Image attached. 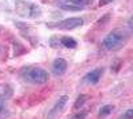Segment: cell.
Segmentation results:
<instances>
[{
    "label": "cell",
    "instance_id": "cell-1",
    "mask_svg": "<svg viewBox=\"0 0 133 119\" xmlns=\"http://www.w3.org/2000/svg\"><path fill=\"white\" fill-rule=\"evenodd\" d=\"M129 40V33L125 29H113L104 37L103 40V46L109 50V52H115L121 48H124L125 44Z\"/></svg>",
    "mask_w": 133,
    "mask_h": 119
},
{
    "label": "cell",
    "instance_id": "cell-2",
    "mask_svg": "<svg viewBox=\"0 0 133 119\" xmlns=\"http://www.w3.org/2000/svg\"><path fill=\"white\" fill-rule=\"evenodd\" d=\"M20 77L23 78L24 82L31 83V85H43L47 83L49 80V74L47 70L37 66H28L21 70Z\"/></svg>",
    "mask_w": 133,
    "mask_h": 119
},
{
    "label": "cell",
    "instance_id": "cell-3",
    "mask_svg": "<svg viewBox=\"0 0 133 119\" xmlns=\"http://www.w3.org/2000/svg\"><path fill=\"white\" fill-rule=\"evenodd\" d=\"M16 9L21 16H25L28 19H36L41 15V9L37 4H32V3H25L21 0H16Z\"/></svg>",
    "mask_w": 133,
    "mask_h": 119
},
{
    "label": "cell",
    "instance_id": "cell-4",
    "mask_svg": "<svg viewBox=\"0 0 133 119\" xmlns=\"http://www.w3.org/2000/svg\"><path fill=\"white\" fill-rule=\"evenodd\" d=\"M83 24H84V20L81 17H68L61 21H57V23H49L47 24V27L61 29V30H72L76 28H80Z\"/></svg>",
    "mask_w": 133,
    "mask_h": 119
},
{
    "label": "cell",
    "instance_id": "cell-5",
    "mask_svg": "<svg viewBox=\"0 0 133 119\" xmlns=\"http://www.w3.org/2000/svg\"><path fill=\"white\" fill-rule=\"evenodd\" d=\"M66 103H68V95H61L60 98L55 102V105L51 107V110L47 114V119H55L59 114L63 113V110L65 109Z\"/></svg>",
    "mask_w": 133,
    "mask_h": 119
},
{
    "label": "cell",
    "instance_id": "cell-6",
    "mask_svg": "<svg viewBox=\"0 0 133 119\" xmlns=\"http://www.w3.org/2000/svg\"><path fill=\"white\" fill-rule=\"evenodd\" d=\"M104 68H96L93 70H91L89 73H87L84 77H83V83L85 85H96L100 82V80H101V77L104 75Z\"/></svg>",
    "mask_w": 133,
    "mask_h": 119
},
{
    "label": "cell",
    "instance_id": "cell-7",
    "mask_svg": "<svg viewBox=\"0 0 133 119\" xmlns=\"http://www.w3.org/2000/svg\"><path fill=\"white\" fill-rule=\"evenodd\" d=\"M66 68H68V64H66V61H65L64 58L59 57V58L55 60L53 64H52V73L59 77V75H63V74L66 72Z\"/></svg>",
    "mask_w": 133,
    "mask_h": 119
},
{
    "label": "cell",
    "instance_id": "cell-8",
    "mask_svg": "<svg viewBox=\"0 0 133 119\" xmlns=\"http://www.w3.org/2000/svg\"><path fill=\"white\" fill-rule=\"evenodd\" d=\"M57 5L60 9L63 11H69V12H79V11H83L85 7H80V5H73V4H68V3H61L57 2Z\"/></svg>",
    "mask_w": 133,
    "mask_h": 119
},
{
    "label": "cell",
    "instance_id": "cell-9",
    "mask_svg": "<svg viewBox=\"0 0 133 119\" xmlns=\"http://www.w3.org/2000/svg\"><path fill=\"white\" fill-rule=\"evenodd\" d=\"M60 44L63 46H65L66 49H75L77 46V41L73 37H68V36H64L60 40Z\"/></svg>",
    "mask_w": 133,
    "mask_h": 119
},
{
    "label": "cell",
    "instance_id": "cell-10",
    "mask_svg": "<svg viewBox=\"0 0 133 119\" xmlns=\"http://www.w3.org/2000/svg\"><path fill=\"white\" fill-rule=\"evenodd\" d=\"M113 110H115V106H113V105H104L103 107H100L98 116H100V118H107L108 115L112 114Z\"/></svg>",
    "mask_w": 133,
    "mask_h": 119
},
{
    "label": "cell",
    "instance_id": "cell-11",
    "mask_svg": "<svg viewBox=\"0 0 133 119\" xmlns=\"http://www.w3.org/2000/svg\"><path fill=\"white\" fill-rule=\"evenodd\" d=\"M87 101H88V95H85V94H80V95L76 98L75 103H73V109H75V110L81 109V107L85 105V102H87Z\"/></svg>",
    "mask_w": 133,
    "mask_h": 119
},
{
    "label": "cell",
    "instance_id": "cell-12",
    "mask_svg": "<svg viewBox=\"0 0 133 119\" xmlns=\"http://www.w3.org/2000/svg\"><path fill=\"white\" fill-rule=\"evenodd\" d=\"M59 2L73 4V5H80V7H85L88 4H92V0H59Z\"/></svg>",
    "mask_w": 133,
    "mask_h": 119
},
{
    "label": "cell",
    "instance_id": "cell-13",
    "mask_svg": "<svg viewBox=\"0 0 133 119\" xmlns=\"http://www.w3.org/2000/svg\"><path fill=\"white\" fill-rule=\"evenodd\" d=\"M7 114V103L5 98L3 95H0V115H5Z\"/></svg>",
    "mask_w": 133,
    "mask_h": 119
},
{
    "label": "cell",
    "instance_id": "cell-14",
    "mask_svg": "<svg viewBox=\"0 0 133 119\" xmlns=\"http://www.w3.org/2000/svg\"><path fill=\"white\" fill-rule=\"evenodd\" d=\"M88 115V110H83V111H79V113H76L73 116H71L69 119H85Z\"/></svg>",
    "mask_w": 133,
    "mask_h": 119
},
{
    "label": "cell",
    "instance_id": "cell-15",
    "mask_svg": "<svg viewBox=\"0 0 133 119\" xmlns=\"http://www.w3.org/2000/svg\"><path fill=\"white\" fill-rule=\"evenodd\" d=\"M120 119H133V110L132 109H128L123 115L120 116Z\"/></svg>",
    "mask_w": 133,
    "mask_h": 119
},
{
    "label": "cell",
    "instance_id": "cell-16",
    "mask_svg": "<svg viewBox=\"0 0 133 119\" xmlns=\"http://www.w3.org/2000/svg\"><path fill=\"white\" fill-rule=\"evenodd\" d=\"M112 2H115V0H98V7H104V5L112 3Z\"/></svg>",
    "mask_w": 133,
    "mask_h": 119
}]
</instances>
